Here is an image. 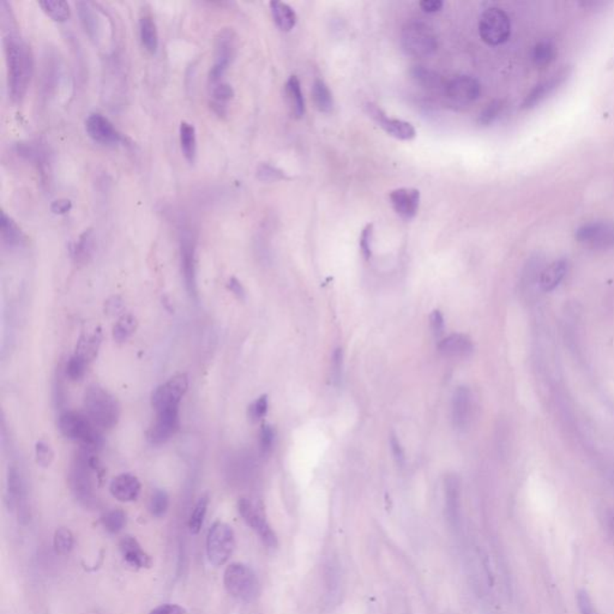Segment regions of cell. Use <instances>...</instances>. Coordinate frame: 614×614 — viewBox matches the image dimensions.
Masks as SVG:
<instances>
[{"label":"cell","mask_w":614,"mask_h":614,"mask_svg":"<svg viewBox=\"0 0 614 614\" xmlns=\"http://www.w3.org/2000/svg\"><path fill=\"white\" fill-rule=\"evenodd\" d=\"M227 287H228V289H229V291H231L239 300H245V288H244V286L241 285V282L239 281L236 277H232L231 280L228 281Z\"/></svg>","instance_id":"58"},{"label":"cell","mask_w":614,"mask_h":614,"mask_svg":"<svg viewBox=\"0 0 614 614\" xmlns=\"http://www.w3.org/2000/svg\"><path fill=\"white\" fill-rule=\"evenodd\" d=\"M94 236H92V229L84 232L83 234H81L79 241L74 243L71 249V254L74 257V262L77 264L88 263L92 258V252H94Z\"/></svg>","instance_id":"36"},{"label":"cell","mask_w":614,"mask_h":614,"mask_svg":"<svg viewBox=\"0 0 614 614\" xmlns=\"http://www.w3.org/2000/svg\"><path fill=\"white\" fill-rule=\"evenodd\" d=\"M366 113L369 114L372 121H376L378 126H380L387 134H390L393 139H400V141H411V139H416V131L411 123L401 121V119L389 118L385 114V112L377 105L367 103Z\"/></svg>","instance_id":"15"},{"label":"cell","mask_w":614,"mask_h":614,"mask_svg":"<svg viewBox=\"0 0 614 614\" xmlns=\"http://www.w3.org/2000/svg\"><path fill=\"white\" fill-rule=\"evenodd\" d=\"M209 497L208 495H202L198 499V502L194 505L192 513L190 515L189 518V531L192 535H197L202 526H203L204 520L207 516L208 511Z\"/></svg>","instance_id":"40"},{"label":"cell","mask_w":614,"mask_h":614,"mask_svg":"<svg viewBox=\"0 0 614 614\" xmlns=\"http://www.w3.org/2000/svg\"><path fill=\"white\" fill-rule=\"evenodd\" d=\"M473 413V398L469 388L458 387L453 396L451 416L453 424L458 430H466L469 425Z\"/></svg>","instance_id":"21"},{"label":"cell","mask_w":614,"mask_h":614,"mask_svg":"<svg viewBox=\"0 0 614 614\" xmlns=\"http://www.w3.org/2000/svg\"><path fill=\"white\" fill-rule=\"evenodd\" d=\"M480 37L487 45L498 46L508 41L511 23L508 14L498 8H491L481 14L479 22Z\"/></svg>","instance_id":"9"},{"label":"cell","mask_w":614,"mask_h":614,"mask_svg":"<svg viewBox=\"0 0 614 614\" xmlns=\"http://www.w3.org/2000/svg\"><path fill=\"white\" fill-rule=\"evenodd\" d=\"M314 105L320 113H330L334 108L333 94L323 79H316L312 87Z\"/></svg>","instance_id":"35"},{"label":"cell","mask_w":614,"mask_h":614,"mask_svg":"<svg viewBox=\"0 0 614 614\" xmlns=\"http://www.w3.org/2000/svg\"><path fill=\"white\" fill-rule=\"evenodd\" d=\"M123 309V301L118 296H113L106 303V312L108 314H119Z\"/></svg>","instance_id":"61"},{"label":"cell","mask_w":614,"mask_h":614,"mask_svg":"<svg viewBox=\"0 0 614 614\" xmlns=\"http://www.w3.org/2000/svg\"><path fill=\"white\" fill-rule=\"evenodd\" d=\"M568 273V262L565 259L555 260L541 272L540 280H539V288L541 291L550 293L554 291L563 281L564 277Z\"/></svg>","instance_id":"27"},{"label":"cell","mask_w":614,"mask_h":614,"mask_svg":"<svg viewBox=\"0 0 614 614\" xmlns=\"http://www.w3.org/2000/svg\"><path fill=\"white\" fill-rule=\"evenodd\" d=\"M137 329V319L132 314H124L113 328V338L118 343L127 341Z\"/></svg>","instance_id":"41"},{"label":"cell","mask_w":614,"mask_h":614,"mask_svg":"<svg viewBox=\"0 0 614 614\" xmlns=\"http://www.w3.org/2000/svg\"><path fill=\"white\" fill-rule=\"evenodd\" d=\"M85 131L96 143L116 145L123 141L121 134L108 118L101 113H92L85 121Z\"/></svg>","instance_id":"18"},{"label":"cell","mask_w":614,"mask_h":614,"mask_svg":"<svg viewBox=\"0 0 614 614\" xmlns=\"http://www.w3.org/2000/svg\"><path fill=\"white\" fill-rule=\"evenodd\" d=\"M473 342L463 334H453L443 338L439 343L438 349L448 358H467L473 353Z\"/></svg>","instance_id":"25"},{"label":"cell","mask_w":614,"mask_h":614,"mask_svg":"<svg viewBox=\"0 0 614 614\" xmlns=\"http://www.w3.org/2000/svg\"><path fill=\"white\" fill-rule=\"evenodd\" d=\"M5 59L8 66V88L11 101L23 100L28 90L34 70V58L28 43L19 34L9 30L3 39Z\"/></svg>","instance_id":"1"},{"label":"cell","mask_w":614,"mask_h":614,"mask_svg":"<svg viewBox=\"0 0 614 614\" xmlns=\"http://www.w3.org/2000/svg\"><path fill=\"white\" fill-rule=\"evenodd\" d=\"M179 426H181L179 407L156 411V418L148 433L150 443L154 445L166 443L176 434Z\"/></svg>","instance_id":"16"},{"label":"cell","mask_w":614,"mask_h":614,"mask_svg":"<svg viewBox=\"0 0 614 614\" xmlns=\"http://www.w3.org/2000/svg\"><path fill=\"white\" fill-rule=\"evenodd\" d=\"M181 148L186 161L194 163L197 156V136L194 125L187 121H181L179 127Z\"/></svg>","instance_id":"32"},{"label":"cell","mask_w":614,"mask_h":614,"mask_svg":"<svg viewBox=\"0 0 614 614\" xmlns=\"http://www.w3.org/2000/svg\"><path fill=\"white\" fill-rule=\"evenodd\" d=\"M445 92L453 102L460 105H468L479 99L481 85L479 81L474 77L462 74L447 82Z\"/></svg>","instance_id":"19"},{"label":"cell","mask_w":614,"mask_h":614,"mask_svg":"<svg viewBox=\"0 0 614 614\" xmlns=\"http://www.w3.org/2000/svg\"><path fill=\"white\" fill-rule=\"evenodd\" d=\"M72 209V202L70 199L61 198L54 201L51 205V212L56 215H65Z\"/></svg>","instance_id":"57"},{"label":"cell","mask_w":614,"mask_h":614,"mask_svg":"<svg viewBox=\"0 0 614 614\" xmlns=\"http://www.w3.org/2000/svg\"><path fill=\"white\" fill-rule=\"evenodd\" d=\"M270 10L273 14L274 22L282 32H291L296 27V14L289 5L282 1H272Z\"/></svg>","instance_id":"31"},{"label":"cell","mask_w":614,"mask_h":614,"mask_svg":"<svg viewBox=\"0 0 614 614\" xmlns=\"http://www.w3.org/2000/svg\"><path fill=\"white\" fill-rule=\"evenodd\" d=\"M238 510L241 518L247 526L258 535L260 541L269 549H275L278 545L276 533L270 526L263 513L249 499L243 498L238 503Z\"/></svg>","instance_id":"11"},{"label":"cell","mask_w":614,"mask_h":614,"mask_svg":"<svg viewBox=\"0 0 614 614\" xmlns=\"http://www.w3.org/2000/svg\"><path fill=\"white\" fill-rule=\"evenodd\" d=\"M390 445H391V450H393V458L396 460L398 464L402 466L403 463H405V453H403V449H402L401 444L398 442V439L395 437V436H391V438H390Z\"/></svg>","instance_id":"60"},{"label":"cell","mask_w":614,"mask_h":614,"mask_svg":"<svg viewBox=\"0 0 614 614\" xmlns=\"http://www.w3.org/2000/svg\"><path fill=\"white\" fill-rule=\"evenodd\" d=\"M274 442H275V431L272 426H263V429L260 430L259 434V447L260 451L263 453H269L273 449Z\"/></svg>","instance_id":"52"},{"label":"cell","mask_w":614,"mask_h":614,"mask_svg":"<svg viewBox=\"0 0 614 614\" xmlns=\"http://www.w3.org/2000/svg\"><path fill=\"white\" fill-rule=\"evenodd\" d=\"M444 3L442 0H422L420 1V8L427 14H436L443 9Z\"/></svg>","instance_id":"59"},{"label":"cell","mask_w":614,"mask_h":614,"mask_svg":"<svg viewBox=\"0 0 614 614\" xmlns=\"http://www.w3.org/2000/svg\"><path fill=\"white\" fill-rule=\"evenodd\" d=\"M35 458H37V463L39 466L42 468H48L54 461V451L50 444L40 440L35 445Z\"/></svg>","instance_id":"48"},{"label":"cell","mask_w":614,"mask_h":614,"mask_svg":"<svg viewBox=\"0 0 614 614\" xmlns=\"http://www.w3.org/2000/svg\"><path fill=\"white\" fill-rule=\"evenodd\" d=\"M112 495L123 503L134 502L141 493V482L137 476L125 473L116 476L110 485Z\"/></svg>","instance_id":"23"},{"label":"cell","mask_w":614,"mask_h":614,"mask_svg":"<svg viewBox=\"0 0 614 614\" xmlns=\"http://www.w3.org/2000/svg\"><path fill=\"white\" fill-rule=\"evenodd\" d=\"M39 5L53 21L57 22H65L71 16L69 3L64 0H43L39 1Z\"/></svg>","instance_id":"39"},{"label":"cell","mask_w":614,"mask_h":614,"mask_svg":"<svg viewBox=\"0 0 614 614\" xmlns=\"http://www.w3.org/2000/svg\"><path fill=\"white\" fill-rule=\"evenodd\" d=\"M238 52V37L232 28H222L214 42V63L209 70V85L223 81L227 70L234 61Z\"/></svg>","instance_id":"5"},{"label":"cell","mask_w":614,"mask_h":614,"mask_svg":"<svg viewBox=\"0 0 614 614\" xmlns=\"http://www.w3.org/2000/svg\"><path fill=\"white\" fill-rule=\"evenodd\" d=\"M58 426L64 437L79 440L83 444L85 450L96 451L97 449L101 448L100 429L92 424L88 416L77 411H64L59 416Z\"/></svg>","instance_id":"3"},{"label":"cell","mask_w":614,"mask_h":614,"mask_svg":"<svg viewBox=\"0 0 614 614\" xmlns=\"http://www.w3.org/2000/svg\"><path fill=\"white\" fill-rule=\"evenodd\" d=\"M373 223L366 225L365 228L361 232L360 249L364 257L369 259L372 254V239H373Z\"/></svg>","instance_id":"51"},{"label":"cell","mask_w":614,"mask_h":614,"mask_svg":"<svg viewBox=\"0 0 614 614\" xmlns=\"http://www.w3.org/2000/svg\"><path fill=\"white\" fill-rule=\"evenodd\" d=\"M88 364V361L83 359L82 356L74 354V356L70 358L68 364H66V367H65L66 377L71 379V380H74V382L81 380L87 373Z\"/></svg>","instance_id":"45"},{"label":"cell","mask_w":614,"mask_h":614,"mask_svg":"<svg viewBox=\"0 0 614 614\" xmlns=\"http://www.w3.org/2000/svg\"><path fill=\"white\" fill-rule=\"evenodd\" d=\"M411 76L416 83L426 89H440L447 87V83L444 82L442 76H439L431 70L425 69L424 66H414L411 70Z\"/></svg>","instance_id":"37"},{"label":"cell","mask_w":614,"mask_h":614,"mask_svg":"<svg viewBox=\"0 0 614 614\" xmlns=\"http://www.w3.org/2000/svg\"><path fill=\"white\" fill-rule=\"evenodd\" d=\"M92 451L83 449L72 462L70 484L76 497L88 504L92 500V471H96V460L90 456Z\"/></svg>","instance_id":"8"},{"label":"cell","mask_w":614,"mask_h":614,"mask_svg":"<svg viewBox=\"0 0 614 614\" xmlns=\"http://www.w3.org/2000/svg\"><path fill=\"white\" fill-rule=\"evenodd\" d=\"M100 343H101V333H100V329H97L92 333L82 336V338L79 340L76 354L82 356L83 359L90 362L95 359Z\"/></svg>","instance_id":"38"},{"label":"cell","mask_w":614,"mask_h":614,"mask_svg":"<svg viewBox=\"0 0 614 614\" xmlns=\"http://www.w3.org/2000/svg\"><path fill=\"white\" fill-rule=\"evenodd\" d=\"M268 407V398L265 395L252 402L249 405V411H247L249 420L252 421V422H258L267 414Z\"/></svg>","instance_id":"50"},{"label":"cell","mask_w":614,"mask_h":614,"mask_svg":"<svg viewBox=\"0 0 614 614\" xmlns=\"http://www.w3.org/2000/svg\"><path fill=\"white\" fill-rule=\"evenodd\" d=\"M257 178L263 183H274V181L285 179V173L276 167L272 166L269 163H262L257 168Z\"/></svg>","instance_id":"49"},{"label":"cell","mask_w":614,"mask_h":614,"mask_svg":"<svg viewBox=\"0 0 614 614\" xmlns=\"http://www.w3.org/2000/svg\"><path fill=\"white\" fill-rule=\"evenodd\" d=\"M8 503L9 508L17 510L19 520L25 524L29 521L27 491L23 476L16 467H11L8 474Z\"/></svg>","instance_id":"17"},{"label":"cell","mask_w":614,"mask_h":614,"mask_svg":"<svg viewBox=\"0 0 614 614\" xmlns=\"http://www.w3.org/2000/svg\"><path fill=\"white\" fill-rule=\"evenodd\" d=\"M189 389V377L186 373L176 374L154 390L152 406L156 411L167 408L179 407L181 401Z\"/></svg>","instance_id":"10"},{"label":"cell","mask_w":614,"mask_h":614,"mask_svg":"<svg viewBox=\"0 0 614 614\" xmlns=\"http://www.w3.org/2000/svg\"><path fill=\"white\" fill-rule=\"evenodd\" d=\"M210 90V97L212 102L210 106L213 108L214 112L217 116H226L227 113V102L231 101L234 97V89L231 84L226 83L225 81L218 82V83L209 85Z\"/></svg>","instance_id":"29"},{"label":"cell","mask_w":614,"mask_h":614,"mask_svg":"<svg viewBox=\"0 0 614 614\" xmlns=\"http://www.w3.org/2000/svg\"><path fill=\"white\" fill-rule=\"evenodd\" d=\"M390 202L393 210L403 220H411L413 217H416L419 210L420 192L418 190L407 189V187L393 190L390 194Z\"/></svg>","instance_id":"22"},{"label":"cell","mask_w":614,"mask_h":614,"mask_svg":"<svg viewBox=\"0 0 614 614\" xmlns=\"http://www.w3.org/2000/svg\"><path fill=\"white\" fill-rule=\"evenodd\" d=\"M85 416L99 429H112L118 424L121 407L116 398L97 384L89 385L84 393Z\"/></svg>","instance_id":"2"},{"label":"cell","mask_w":614,"mask_h":614,"mask_svg":"<svg viewBox=\"0 0 614 614\" xmlns=\"http://www.w3.org/2000/svg\"><path fill=\"white\" fill-rule=\"evenodd\" d=\"M401 46L408 56L426 58L438 48V41L433 30L424 23L411 22L401 32Z\"/></svg>","instance_id":"6"},{"label":"cell","mask_w":614,"mask_h":614,"mask_svg":"<svg viewBox=\"0 0 614 614\" xmlns=\"http://www.w3.org/2000/svg\"><path fill=\"white\" fill-rule=\"evenodd\" d=\"M285 97L287 105L294 118H303L305 114L306 106L304 94L301 90L300 81L296 76H291L285 85Z\"/></svg>","instance_id":"28"},{"label":"cell","mask_w":614,"mask_h":614,"mask_svg":"<svg viewBox=\"0 0 614 614\" xmlns=\"http://www.w3.org/2000/svg\"><path fill=\"white\" fill-rule=\"evenodd\" d=\"M149 614H186V610L176 604H165L157 606L156 608H154Z\"/></svg>","instance_id":"56"},{"label":"cell","mask_w":614,"mask_h":614,"mask_svg":"<svg viewBox=\"0 0 614 614\" xmlns=\"http://www.w3.org/2000/svg\"><path fill=\"white\" fill-rule=\"evenodd\" d=\"M139 39L142 46L150 54H155L158 47V32L155 19L153 14H150V11L142 10L139 16Z\"/></svg>","instance_id":"26"},{"label":"cell","mask_w":614,"mask_h":614,"mask_svg":"<svg viewBox=\"0 0 614 614\" xmlns=\"http://www.w3.org/2000/svg\"><path fill=\"white\" fill-rule=\"evenodd\" d=\"M576 239L583 245L593 249L614 247V223L591 222L583 225L576 232Z\"/></svg>","instance_id":"14"},{"label":"cell","mask_w":614,"mask_h":614,"mask_svg":"<svg viewBox=\"0 0 614 614\" xmlns=\"http://www.w3.org/2000/svg\"><path fill=\"white\" fill-rule=\"evenodd\" d=\"M577 606L581 614H599L591 596L583 589L577 593Z\"/></svg>","instance_id":"53"},{"label":"cell","mask_w":614,"mask_h":614,"mask_svg":"<svg viewBox=\"0 0 614 614\" xmlns=\"http://www.w3.org/2000/svg\"><path fill=\"white\" fill-rule=\"evenodd\" d=\"M74 534L70 529L68 528L57 529L54 538H53V545H54L57 553L63 554V555L69 554L74 549Z\"/></svg>","instance_id":"46"},{"label":"cell","mask_w":614,"mask_h":614,"mask_svg":"<svg viewBox=\"0 0 614 614\" xmlns=\"http://www.w3.org/2000/svg\"><path fill=\"white\" fill-rule=\"evenodd\" d=\"M121 555L125 562L137 569L150 568L153 560L145 551L139 545V541L134 536H125L119 542Z\"/></svg>","instance_id":"24"},{"label":"cell","mask_w":614,"mask_h":614,"mask_svg":"<svg viewBox=\"0 0 614 614\" xmlns=\"http://www.w3.org/2000/svg\"><path fill=\"white\" fill-rule=\"evenodd\" d=\"M570 72H571L570 68H564V69L559 70L558 72H555L553 76H551L550 79L535 85L524 99L522 103L523 108H526V110L533 108L552 95L560 85L565 83V81L570 76Z\"/></svg>","instance_id":"20"},{"label":"cell","mask_w":614,"mask_h":614,"mask_svg":"<svg viewBox=\"0 0 614 614\" xmlns=\"http://www.w3.org/2000/svg\"><path fill=\"white\" fill-rule=\"evenodd\" d=\"M101 522L108 533L118 534L126 526V513L121 509H113L102 516Z\"/></svg>","instance_id":"42"},{"label":"cell","mask_w":614,"mask_h":614,"mask_svg":"<svg viewBox=\"0 0 614 614\" xmlns=\"http://www.w3.org/2000/svg\"><path fill=\"white\" fill-rule=\"evenodd\" d=\"M21 156L25 157L29 161L34 162L37 166V170L41 173L43 178L45 174H48V161H47V153L45 149L32 143L19 144L17 149Z\"/></svg>","instance_id":"33"},{"label":"cell","mask_w":614,"mask_h":614,"mask_svg":"<svg viewBox=\"0 0 614 614\" xmlns=\"http://www.w3.org/2000/svg\"><path fill=\"white\" fill-rule=\"evenodd\" d=\"M0 233H1L3 243L9 247L21 246L25 241L23 232L21 231V228L17 226L14 218L9 216L5 212H1V217H0Z\"/></svg>","instance_id":"30"},{"label":"cell","mask_w":614,"mask_h":614,"mask_svg":"<svg viewBox=\"0 0 614 614\" xmlns=\"http://www.w3.org/2000/svg\"><path fill=\"white\" fill-rule=\"evenodd\" d=\"M430 322L431 329H432V333H433L434 336L440 338L443 335L444 328H445L443 314H440L439 311H433L432 314H431Z\"/></svg>","instance_id":"55"},{"label":"cell","mask_w":614,"mask_h":614,"mask_svg":"<svg viewBox=\"0 0 614 614\" xmlns=\"http://www.w3.org/2000/svg\"><path fill=\"white\" fill-rule=\"evenodd\" d=\"M168 508H170V497L166 491L158 489L154 491L149 500V511L154 518H163L168 511Z\"/></svg>","instance_id":"44"},{"label":"cell","mask_w":614,"mask_h":614,"mask_svg":"<svg viewBox=\"0 0 614 614\" xmlns=\"http://www.w3.org/2000/svg\"><path fill=\"white\" fill-rule=\"evenodd\" d=\"M444 503L445 518L450 529L458 531L461 529V479L458 474L451 473L444 479Z\"/></svg>","instance_id":"13"},{"label":"cell","mask_w":614,"mask_h":614,"mask_svg":"<svg viewBox=\"0 0 614 614\" xmlns=\"http://www.w3.org/2000/svg\"><path fill=\"white\" fill-rule=\"evenodd\" d=\"M342 369H343V353L342 349L338 348L334 351L333 364H331V376L335 383L338 384L342 379Z\"/></svg>","instance_id":"54"},{"label":"cell","mask_w":614,"mask_h":614,"mask_svg":"<svg viewBox=\"0 0 614 614\" xmlns=\"http://www.w3.org/2000/svg\"><path fill=\"white\" fill-rule=\"evenodd\" d=\"M76 6L79 10V19L83 25L84 30L92 40H96L99 32H100V21L92 9V4L85 3V1H79Z\"/></svg>","instance_id":"34"},{"label":"cell","mask_w":614,"mask_h":614,"mask_svg":"<svg viewBox=\"0 0 614 614\" xmlns=\"http://www.w3.org/2000/svg\"><path fill=\"white\" fill-rule=\"evenodd\" d=\"M236 549V536L232 526L217 521L209 529L207 535V555L215 566H222L231 558Z\"/></svg>","instance_id":"7"},{"label":"cell","mask_w":614,"mask_h":614,"mask_svg":"<svg viewBox=\"0 0 614 614\" xmlns=\"http://www.w3.org/2000/svg\"><path fill=\"white\" fill-rule=\"evenodd\" d=\"M181 272L184 276L186 291L192 298L198 296L197 286V259H196V241L189 229L181 232Z\"/></svg>","instance_id":"12"},{"label":"cell","mask_w":614,"mask_h":614,"mask_svg":"<svg viewBox=\"0 0 614 614\" xmlns=\"http://www.w3.org/2000/svg\"><path fill=\"white\" fill-rule=\"evenodd\" d=\"M504 107H505V105H504V102L502 100H495V101L489 103L485 110L481 112L480 116H479V124L482 125V126L492 124L502 114Z\"/></svg>","instance_id":"47"},{"label":"cell","mask_w":614,"mask_h":614,"mask_svg":"<svg viewBox=\"0 0 614 614\" xmlns=\"http://www.w3.org/2000/svg\"><path fill=\"white\" fill-rule=\"evenodd\" d=\"M227 593L236 600L252 602L259 595V581L254 570L241 563L227 566L223 573Z\"/></svg>","instance_id":"4"},{"label":"cell","mask_w":614,"mask_h":614,"mask_svg":"<svg viewBox=\"0 0 614 614\" xmlns=\"http://www.w3.org/2000/svg\"><path fill=\"white\" fill-rule=\"evenodd\" d=\"M555 47L550 41H541L531 51V61L536 66H546L553 61Z\"/></svg>","instance_id":"43"}]
</instances>
